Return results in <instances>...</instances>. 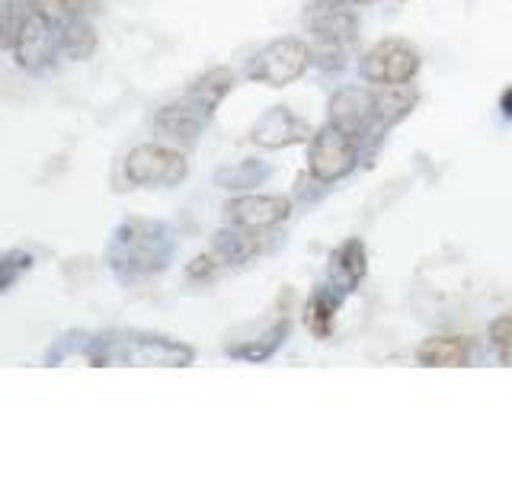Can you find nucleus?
Wrapping results in <instances>:
<instances>
[{
  "label": "nucleus",
  "instance_id": "nucleus-8",
  "mask_svg": "<svg viewBox=\"0 0 512 480\" xmlns=\"http://www.w3.org/2000/svg\"><path fill=\"white\" fill-rule=\"evenodd\" d=\"M330 122L362 144L365 135L381 132L378 93L365 90V87H343L340 93H333L330 96Z\"/></svg>",
  "mask_w": 512,
  "mask_h": 480
},
{
  "label": "nucleus",
  "instance_id": "nucleus-22",
  "mask_svg": "<svg viewBox=\"0 0 512 480\" xmlns=\"http://www.w3.org/2000/svg\"><path fill=\"white\" fill-rule=\"evenodd\" d=\"M90 336H93V333H84V330L61 333L58 340H52V346L45 349L42 362H45V365H61V362H68L71 356H84L87 346H90Z\"/></svg>",
  "mask_w": 512,
  "mask_h": 480
},
{
  "label": "nucleus",
  "instance_id": "nucleus-7",
  "mask_svg": "<svg viewBox=\"0 0 512 480\" xmlns=\"http://www.w3.org/2000/svg\"><path fill=\"white\" fill-rule=\"evenodd\" d=\"M416 71H420V55H416L413 45L400 39H384L372 45L359 61V74L368 84H381V87L410 84Z\"/></svg>",
  "mask_w": 512,
  "mask_h": 480
},
{
  "label": "nucleus",
  "instance_id": "nucleus-26",
  "mask_svg": "<svg viewBox=\"0 0 512 480\" xmlns=\"http://www.w3.org/2000/svg\"><path fill=\"white\" fill-rule=\"evenodd\" d=\"M218 269V256L215 253H205V256H196L189 266H186V276L189 279H212Z\"/></svg>",
  "mask_w": 512,
  "mask_h": 480
},
{
  "label": "nucleus",
  "instance_id": "nucleus-19",
  "mask_svg": "<svg viewBox=\"0 0 512 480\" xmlns=\"http://www.w3.org/2000/svg\"><path fill=\"white\" fill-rule=\"evenodd\" d=\"M269 176V167L260 164V160H237V164H228L215 173V183L221 189H231V192H244V189H253L260 186Z\"/></svg>",
  "mask_w": 512,
  "mask_h": 480
},
{
  "label": "nucleus",
  "instance_id": "nucleus-10",
  "mask_svg": "<svg viewBox=\"0 0 512 480\" xmlns=\"http://www.w3.org/2000/svg\"><path fill=\"white\" fill-rule=\"evenodd\" d=\"M292 215V202L288 196H234L224 202V218L237 228H250V231H263L272 224H282Z\"/></svg>",
  "mask_w": 512,
  "mask_h": 480
},
{
  "label": "nucleus",
  "instance_id": "nucleus-25",
  "mask_svg": "<svg viewBox=\"0 0 512 480\" xmlns=\"http://www.w3.org/2000/svg\"><path fill=\"white\" fill-rule=\"evenodd\" d=\"M490 343L496 349V356H500L506 365H512V311L496 317L490 324Z\"/></svg>",
  "mask_w": 512,
  "mask_h": 480
},
{
  "label": "nucleus",
  "instance_id": "nucleus-29",
  "mask_svg": "<svg viewBox=\"0 0 512 480\" xmlns=\"http://www.w3.org/2000/svg\"><path fill=\"white\" fill-rule=\"evenodd\" d=\"M346 4H356V7H368V4H375V0H346Z\"/></svg>",
  "mask_w": 512,
  "mask_h": 480
},
{
  "label": "nucleus",
  "instance_id": "nucleus-12",
  "mask_svg": "<svg viewBox=\"0 0 512 480\" xmlns=\"http://www.w3.org/2000/svg\"><path fill=\"white\" fill-rule=\"evenodd\" d=\"M304 138H308V122L295 116L288 106H272L250 128V141L266 151H282L288 144H298Z\"/></svg>",
  "mask_w": 512,
  "mask_h": 480
},
{
  "label": "nucleus",
  "instance_id": "nucleus-13",
  "mask_svg": "<svg viewBox=\"0 0 512 480\" xmlns=\"http://www.w3.org/2000/svg\"><path fill=\"white\" fill-rule=\"evenodd\" d=\"M55 23H58L61 58H68V61H87V58H93L96 45H100V36H96L90 16L55 7Z\"/></svg>",
  "mask_w": 512,
  "mask_h": 480
},
{
  "label": "nucleus",
  "instance_id": "nucleus-4",
  "mask_svg": "<svg viewBox=\"0 0 512 480\" xmlns=\"http://www.w3.org/2000/svg\"><path fill=\"white\" fill-rule=\"evenodd\" d=\"M122 170L125 180L138 189H173L189 176V160L167 141H148L125 154Z\"/></svg>",
  "mask_w": 512,
  "mask_h": 480
},
{
  "label": "nucleus",
  "instance_id": "nucleus-27",
  "mask_svg": "<svg viewBox=\"0 0 512 480\" xmlns=\"http://www.w3.org/2000/svg\"><path fill=\"white\" fill-rule=\"evenodd\" d=\"M58 7L64 10H74V13H84V16H93L100 10V0H55Z\"/></svg>",
  "mask_w": 512,
  "mask_h": 480
},
{
  "label": "nucleus",
  "instance_id": "nucleus-11",
  "mask_svg": "<svg viewBox=\"0 0 512 480\" xmlns=\"http://www.w3.org/2000/svg\"><path fill=\"white\" fill-rule=\"evenodd\" d=\"M205 125L208 119L196 106H189L183 96L167 106H160L154 116V132L160 135V141L173 144V148H192V144H199Z\"/></svg>",
  "mask_w": 512,
  "mask_h": 480
},
{
  "label": "nucleus",
  "instance_id": "nucleus-2",
  "mask_svg": "<svg viewBox=\"0 0 512 480\" xmlns=\"http://www.w3.org/2000/svg\"><path fill=\"white\" fill-rule=\"evenodd\" d=\"M84 359L93 368L103 365H164V368H183L196 362V349L170 340V336L141 333V330H106L93 333Z\"/></svg>",
  "mask_w": 512,
  "mask_h": 480
},
{
  "label": "nucleus",
  "instance_id": "nucleus-3",
  "mask_svg": "<svg viewBox=\"0 0 512 480\" xmlns=\"http://www.w3.org/2000/svg\"><path fill=\"white\" fill-rule=\"evenodd\" d=\"M55 7V0H23L20 29H16L10 55L16 68L26 74H45L61 61Z\"/></svg>",
  "mask_w": 512,
  "mask_h": 480
},
{
  "label": "nucleus",
  "instance_id": "nucleus-9",
  "mask_svg": "<svg viewBox=\"0 0 512 480\" xmlns=\"http://www.w3.org/2000/svg\"><path fill=\"white\" fill-rule=\"evenodd\" d=\"M304 29L324 45H349L359 36V16L346 0H311V7L304 10Z\"/></svg>",
  "mask_w": 512,
  "mask_h": 480
},
{
  "label": "nucleus",
  "instance_id": "nucleus-6",
  "mask_svg": "<svg viewBox=\"0 0 512 480\" xmlns=\"http://www.w3.org/2000/svg\"><path fill=\"white\" fill-rule=\"evenodd\" d=\"M356 164H359L356 138L343 132V128H336L333 122L317 128V135L311 138V151H308V167L314 173V180L336 183L356 170Z\"/></svg>",
  "mask_w": 512,
  "mask_h": 480
},
{
  "label": "nucleus",
  "instance_id": "nucleus-1",
  "mask_svg": "<svg viewBox=\"0 0 512 480\" xmlns=\"http://www.w3.org/2000/svg\"><path fill=\"white\" fill-rule=\"evenodd\" d=\"M176 256V234L167 221L132 215L119 221L106 247V266L122 285L160 276Z\"/></svg>",
  "mask_w": 512,
  "mask_h": 480
},
{
  "label": "nucleus",
  "instance_id": "nucleus-21",
  "mask_svg": "<svg viewBox=\"0 0 512 480\" xmlns=\"http://www.w3.org/2000/svg\"><path fill=\"white\" fill-rule=\"evenodd\" d=\"M288 336V320H279L276 327H272L263 340L256 343H244V346H228V356L234 359H247V362H260V359H269L272 352L282 346V340Z\"/></svg>",
  "mask_w": 512,
  "mask_h": 480
},
{
  "label": "nucleus",
  "instance_id": "nucleus-23",
  "mask_svg": "<svg viewBox=\"0 0 512 480\" xmlns=\"http://www.w3.org/2000/svg\"><path fill=\"white\" fill-rule=\"evenodd\" d=\"M32 263H36V260H32V253H26V250L0 253V295L10 292V288L32 269Z\"/></svg>",
  "mask_w": 512,
  "mask_h": 480
},
{
  "label": "nucleus",
  "instance_id": "nucleus-16",
  "mask_svg": "<svg viewBox=\"0 0 512 480\" xmlns=\"http://www.w3.org/2000/svg\"><path fill=\"white\" fill-rule=\"evenodd\" d=\"M416 362L429 368H458L471 362L468 336H429L416 346Z\"/></svg>",
  "mask_w": 512,
  "mask_h": 480
},
{
  "label": "nucleus",
  "instance_id": "nucleus-14",
  "mask_svg": "<svg viewBox=\"0 0 512 480\" xmlns=\"http://www.w3.org/2000/svg\"><path fill=\"white\" fill-rule=\"evenodd\" d=\"M231 90H234V71H228V68H212V71H205V74H199L196 80H192V84L186 87V93H183V100L189 106H196L202 116L212 122L215 109L221 106V100Z\"/></svg>",
  "mask_w": 512,
  "mask_h": 480
},
{
  "label": "nucleus",
  "instance_id": "nucleus-17",
  "mask_svg": "<svg viewBox=\"0 0 512 480\" xmlns=\"http://www.w3.org/2000/svg\"><path fill=\"white\" fill-rule=\"evenodd\" d=\"M260 250L256 244V237L250 228H237V224H228V228H221L212 240V253L218 256V263L224 266H240L247 263L250 256Z\"/></svg>",
  "mask_w": 512,
  "mask_h": 480
},
{
  "label": "nucleus",
  "instance_id": "nucleus-20",
  "mask_svg": "<svg viewBox=\"0 0 512 480\" xmlns=\"http://www.w3.org/2000/svg\"><path fill=\"white\" fill-rule=\"evenodd\" d=\"M413 106H416V93L407 84L384 87V93H378V122H381V132H384V128H394L397 122H404L410 116Z\"/></svg>",
  "mask_w": 512,
  "mask_h": 480
},
{
  "label": "nucleus",
  "instance_id": "nucleus-28",
  "mask_svg": "<svg viewBox=\"0 0 512 480\" xmlns=\"http://www.w3.org/2000/svg\"><path fill=\"white\" fill-rule=\"evenodd\" d=\"M500 109H503V116H506V119H512V87L503 90V96H500Z\"/></svg>",
  "mask_w": 512,
  "mask_h": 480
},
{
  "label": "nucleus",
  "instance_id": "nucleus-5",
  "mask_svg": "<svg viewBox=\"0 0 512 480\" xmlns=\"http://www.w3.org/2000/svg\"><path fill=\"white\" fill-rule=\"evenodd\" d=\"M311 48L295 36L272 39L247 64V77L266 87H288L311 68Z\"/></svg>",
  "mask_w": 512,
  "mask_h": 480
},
{
  "label": "nucleus",
  "instance_id": "nucleus-18",
  "mask_svg": "<svg viewBox=\"0 0 512 480\" xmlns=\"http://www.w3.org/2000/svg\"><path fill=\"white\" fill-rule=\"evenodd\" d=\"M340 298H343V292H336L333 285L314 288V295L308 298V308H304V320H308V330L314 336H330L333 317L340 311Z\"/></svg>",
  "mask_w": 512,
  "mask_h": 480
},
{
  "label": "nucleus",
  "instance_id": "nucleus-15",
  "mask_svg": "<svg viewBox=\"0 0 512 480\" xmlns=\"http://www.w3.org/2000/svg\"><path fill=\"white\" fill-rule=\"evenodd\" d=\"M365 269H368V253L362 240H346L340 250H333L330 256V285L336 292H356L359 282L365 279Z\"/></svg>",
  "mask_w": 512,
  "mask_h": 480
},
{
  "label": "nucleus",
  "instance_id": "nucleus-24",
  "mask_svg": "<svg viewBox=\"0 0 512 480\" xmlns=\"http://www.w3.org/2000/svg\"><path fill=\"white\" fill-rule=\"evenodd\" d=\"M23 16V0H0V48H13L16 29H20Z\"/></svg>",
  "mask_w": 512,
  "mask_h": 480
}]
</instances>
